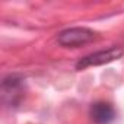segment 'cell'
Masks as SVG:
<instances>
[{
	"instance_id": "1",
	"label": "cell",
	"mask_w": 124,
	"mask_h": 124,
	"mask_svg": "<svg viewBox=\"0 0 124 124\" xmlns=\"http://www.w3.org/2000/svg\"><path fill=\"white\" fill-rule=\"evenodd\" d=\"M25 96V79L21 75H10L2 82L3 102L10 107H18Z\"/></svg>"
},
{
	"instance_id": "2",
	"label": "cell",
	"mask_w": 124,
	"mask_h": 124,
	"mask_svg": "<svg viewBox=\"0 0 124 124\" xmlns=\"http://www.w3.org/2000/svg\"><path fill=\"white\" fill-rule=\"evenodd\" d=\"M123 54H124V48H121V47H111V48L104 50V51H96L93 54H89V55L80 58L76 63V70H83L86 67L111 63L114 60L121 58Z\"/></svg>"
},
{
	"instance_id": "3",
	"label": "cell",
	"mask_w": 124,
	"mask_h": 124,
	"mask_svg": "<svg viewBox=\"0 0 124 124\" xmlns=\"http://www.w3.org/2000/svg\"><path fill=\"white\" fill-rule=\"evenodd\" d=\"M95 32L89 28H69L61 31L57 37V42L61 47H80L91 41H93Z\"/></svg>"
},
{
	"instance_id": "4",
	"label": "cell",
	"mask_w": 124,
	"mask_h": 124,
	"mask_svg": "<svg viewBox=\"0 0 124 124\" xmlns=\"http://www.w3.org/2000/svg\"><path fill=\"white\" fill-rule=\"evenodd\" d=\"M89 115L91 120L96 124H111L115 118V109L109 102L96 101L91 105Z\"/></svg>"
}]
</instances>
